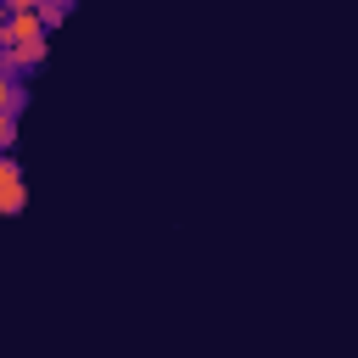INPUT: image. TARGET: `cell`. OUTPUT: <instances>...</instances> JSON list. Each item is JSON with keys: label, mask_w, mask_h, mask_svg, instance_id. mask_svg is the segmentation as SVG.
I'll use <instances>...</instances> for the list:
<instances>
[{"label": "cell", "mask_w": 358, "mask_h": 358, "mask_svg": "<svg viewBox=\"0 0 358 358\" xmlns=\"http://www.w3.org/2000/svg\"><path fill=\"white\" fill-rule=\"evenodd\" d=\"M39 39H45V28H39L34 6H11L6 22H0V50H22V45H39Z\"/></svg>", "instance_id": "obj_1"}, {"label": "cell", "mask_w": 358, "mask_h": 358, "mask_svg": "<svg viewBox=\"0 0 358 358\" xmlns=\"http://www.w3.org/2000/svg\"><path fill=\"white\" fill-rule=\"evenodd\" d=\"M28 207V185H22V168L11 157H0V218H17Z\"/></svg>", "instance_id": "obj_2"}, {"label": "cell", "mask_w": 358, "mask_h": 358, "mask_svg": "<svg viewBox=\"0 0 358 358\" xmlns=\"http://www.w3.org/2000/svg\"><path fill=\"white\" fill-rule=\"evenodd\" d=\"M17 106H22V78L0 73V112H6V117H17Z\"/></svg>", "instance_id": "obj_3"}, {"label": "cell", "mask_w": 358, "mask_h": 358, "mask_svg": "<svg viewBox=\"0 0 358 358\" xmlns=\"http://www.w3.org/2000/svg\"><path fill=\"white\" fill-rule=\"evenodd\" d=\"M34 17H39V28L50 34V28H56V22L67 17V0H50V6H34Z\"/></svg>", "instance_id": "obj_4"}, {"label": "cell", "mask_w": 358, "mask_h": 358, "mask_svg": "<svg viewBox=\"0 0 358 358\" xmlns=\"http://www.w3.org/2000/svg\"><path fill=\"white\" fill-rule=\"evenodd\" d=\"M11 140H17V117L0 112V157H11Z\"/></svg>", "instance_id": "obj_5"}, {"label": "cell", "mask_w": 358, "mask_h": 358, "mask_svg": "<svg viewBox=\"0 0 358 358\" xmlns=\"http://www.w3.org/2000/svg\"><path fill=\"white\" fill-rule=\"evenodd\" d=\"M0 22H6V11H0Z\"/></svg>", "instance_id": "obj_6"}]
</instances>
